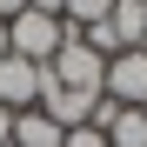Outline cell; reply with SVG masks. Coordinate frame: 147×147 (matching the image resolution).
<instances>
[{"label": "cell", "mask_w": 147, "mask_h": 147, "mask_svg": "<svg viewBox=\"0 0 147 147\" xmlns=\"http://www.w3.org/2000/svg\"><path fill=\"white\" fill-rule=\"evenodd\" d=\"M7 134H13V114H7V107H0V147H7Z\"/></svg>", "instance_id": "4fadbf2b"}, {"label": "cell", "mask_w": 147, "mask_h": 147, "mask_svg": "<svg viewBox=\"0 0 147 147\" xmlns=\"http://www.w3.org/2000/svg\"><path fill=\"white\" fill-rule=\"evenodd\" d=\"M107 147H147V114L140 107H120L107 120Z\"/></svg>", "instance_id": "52a82bcc"}, {"label": "cell", "mask_w": 147, "mask_h": 147, "mask_svg": "<svg viewBox=\"0 0 147 147\" xmlns=\"http://www.w3.org/2000/svg\"><path fill=\"white\" fill-rule=\"evenodd\" d=\"M140 114H147V107H140Z\"/></svg>", "instance_id": "9a60e30c"}, {"label": "cell", "mask_w": 147, "mask_h": 147, "mask_svg": "<svg viewBox=\"0 0 147 147\" xmlns=\"http://www.w3.org/2000/svg\"><path fill=\"white\" fill-rule=\"evenodd\" d=\"M60 147H107V134L80 120V127H67V134H60Z\"/></svg>", "instance_id": "30bf717a"}, {"label": "cell", "mask_w": 147, "mask_h": 147, "mask_svg": "<svg viewBox=\"0 0 147 147\" xmlns=\"http://www.w3.org/2000/svg\"><path fill=\"white\" fill-rule=\"evenodd\" d=\"M0 60H7V20H0Z\"/></svg>", "instance_id": "5bb4252c"}, {"label": "cell", "mask_w": 147, "mask_h": 147, "mask_svg": "<svg viewBox=\"0 0 147 147\" xmlns=\"http://www.w3.org/2000/svg\"><path fill=\"white\" fill-rule=\"evenodd\" d=\"M80 40H87L100 60H114V54H120V34H114V20H100V27H80Z\"/></svg>", "instance_id": "9c48e42d"}, {"label": "cell", "mask_w": 147, "mask_h": 147, "mask_svg": "<svg viewBox=\"0 0 147 147\" xmlns=\"http://www.w3.org/2000/svg\"><path fill=\"white\" fill-rule=\"evenodd\" d=\"M40 87H47V67L20 60V54H7V60H0V107H7V114L40 107Z\"/></svg>", "instance_id": "277c9868"}, {"label": "cell", "mask_w": 147, "mask_h": 147, "mask_svg": "<svg viewBox=\"0 0 147 147\" xmlns=\"http://www.w3.org/2000/svg\"><path fill=\"white\" fill-rule=\"evenodd\" d=\"M107 13H114V0H67V13H60V20L80 34V27H100Z\"/></svg>", "instance_id": "ba28073f"}, {"label": "cell", "mask_w": 147, "mask_h": 147, "mask_svg": "<svg viewBox=\"0 0 147 147\" xmlns=\"http://www.w3.org/2000/svg\"><path fill=\"white\" fill-rule=\"evenodd\" d=\"M107 100L114 107H147V47H120L107 60Z\"/></svg>", "instance_id": "3957f363"}, {"label": "cell", "mask_w": 147, "mask_h": 147, "mask_svg": "<svg viewBox=\"0 0 147 147\" xmlns=\"http://www.w3.org/2000/svg\"><path fill=\"white\" fill-rule=\"evenodd\" d=\"M47 80H54L60 94H74V100H100V94H107V60L67 27V47L47 60Z\"/></svg>", "instance_id": "6da1fadb"}, {"label": "cell", "mask_w": 147, "mask_h": 147, "mask_svg": "<svg viewBox=\"0 0 147 147\" xmlns=\"http://www.w3.org/2000/svg\"><path fill=\"white\" fill-rule=\"evenodd\" d=\"M27 7H34V13H54V20H60V13H67V0H27Z\"/></svg>", "instance_id": "8fae6325"}, {"label": "cell", "mask_w": 147, "mask_h": 147, "mask_svg": "<svg viewBox=\"0 0 147 147\" xmlns=\"http://www.w3.org/2000/svg\"><path fill=\"white\" fill-rule=\"evenodd\" d=\"M114 34H120V47H147V0H114Z\"/></svg>", "instance_id": "8992f818"}, {"label": "cell", "mask_w": 147, "mask_h": 147, "mask_svg": "<svg viewBox=\"0 0 147 147\" xmlns=\"http://www.w3.org/2000/svg\"><path fill=\"white\" fill-rule=\"evenodd\" d=\"M60 120H47L40 107H27V114H13V134H7V147H60Z\"/></svg>", "instance_id": "5b68a950"}, {"label": "cell", "mask_w": 147, "mask_h": 147, "mask_svg": "<svg viewBox=\"0 0 147 147\" xmlns=\"http://www.w3.org/2000/svg\"><path fill=\"white\" fill-rule=\"evenodd\" d=\"M13 13H27V0H0V20H13Z\"/></svg>", "instance_id": "7c38bea8"}, {"label": "cell", "mask_w": 147, "mask_h": 147, "mask_svg": "<svg viewBox=\"0 0 147 147\" xmlns=\"http://www.w3.org/2000/svg\"><path fill=\"white\" fill-rule=\"evenodd\" d=\"M67 47V20H54V13H13L7 20V54H20V60H34V67H47Z\"/></svg>", "instance_id": "7a4b0ae2"}]
</instances>
